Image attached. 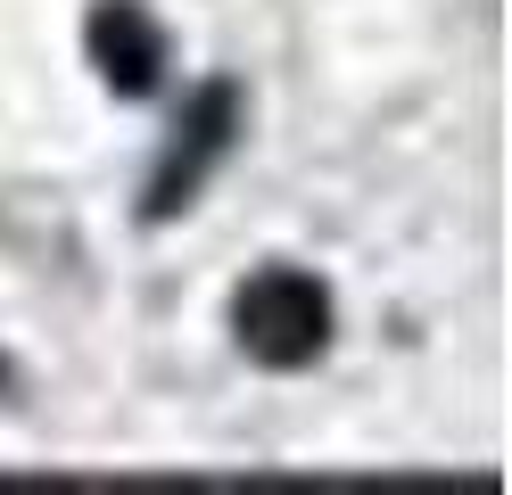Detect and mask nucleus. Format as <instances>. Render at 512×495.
Segmentation results:
<instances>
[{
	"label": "nucleus",
	"instance_id": "f257e3e1",
	"mask_svg": "<svg viewBox=\"0 0 512 495\" xmlns=\"http://www.w3.org/2000/svg\"><path fill=\"white\" fill-rule=\"evenodd\" d=\"M232 330H240L248 363H265V372H306V363L331 347V289L314 273H298V264H265V273L240 281Z\"/></svg>",
	"mask_w": 512,
	"mask_h": 495
},
{
	"label": "nucleus",
	"instance_id": "f03ea898",
	"mask_svg": "<svg viewBox=\"0 0 512 495\" xmlns=\"http://www.w3.org/2000/svg\"><path fill=\"white\" fill-rule=\"evenodd\" d=\"M232 141H240V91H232V83H199V99L182 108L174 141H166V157H157V174H149L141 223H166V215H182L190 198H199V182L215 174L223 157H232Z\"/></svg>",
	"mask_w": 512,
	"mask_h": 495
},
{
	"label": "nucleus",
	"instance_id": "7ed1b4c3",
	"mask_svg": "<svg viewBox=\"0 0 512 495\" xmlns=\"http://www.w3.org/2000/svg\"><path fill=\"white\" fill-rule=\"evenodd\" d=\"M83 42H91V66H100L124 99H149L157 75H166V33H157V17L141 0H100L91 25H83Z\"/></svg>",
	"mask_w": 512,
	"mask_h": 495
},
{
	"label": "nucleus",
	"instance_id": "20e7f679",
	"mask_svg": "<svg viewBox=\"0 0 512 495\" xmlns=\"http://www.w3.org/2000/svg\"><path fill=\"white\" fill-rule=\"evenodd\" d=\"M0 388H9V363H0Z\"/></svg>",
	"mask_w": 512,
	"mask_h": 495
}]
</instances>
